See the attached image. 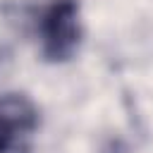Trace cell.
<instances>
[{
  "label": "cell",
  "instance_id": "obj_1",
  "mask_svg": "<svg viewBox=\"0 0 153 153\" xmlns=\"http://www.w3.org/2000/svg\"><path fill=\"white\" fill-rule=\"evenodd\" d=\"M43 53L50 60H67L79 43V5L74 0H55L41 19Z\"/></svg>",
  "mask_w": 153,
  "mask_h": 153
},
{
  "label": "cell",
  "instance_id": "obj_2",
  "mask_svg": "<svg viewBox=\"0 0 153 153\" xmlns=\"http://www.w3.org/2000/svg\"><path fill=\"white\" fill-rule=\"evenodd\" d=\"M36 110L24 96H5L0 100V153H5L14 136L33 129Z\"/></svg>",
  "mask_w": 153,
  "mask_h": 153
}]
</instances>
